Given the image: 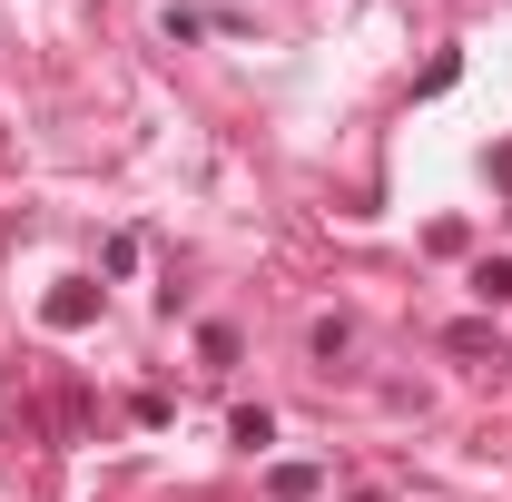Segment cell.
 <instances>
[{"instance_id":"cell-1","label":"cell","mask_w":512,"mask_h":502,"mask_svg":"<svg viewBox=\"0 0 512 502\" xmlns=\"http://www.w3.org/2000/svg\"><path fill=\"white\" fill-rule=\"evenodd\" d=\"M50 325H60V335H79V325H89V315H99V286H89V276H69V286H50Z\"/></svg>"},{"instance_id":"cell-2","label":"cell","mask_w":512,"mask_h":502,"mask_svg":"<svg viewBox=\"0 0 512 502\" xmlns=\"http://www.w3.org/2000/svg\"><path fill=\"white\" fill-rule=\"evenodd\" d=\"M316 483H325L316 463H276V473H266V493H276V502H316Z\"/></svg>"},{"instance_id":"cell-3","label":"cell","mask_w":512,"mask_h":502,"mask_svg":"<svg viewBox=\"0 0 512 502\" xmlns=\"http://www.w3.org/2000/svg\"><path fill=\"white\" fill-rule=\"evenodd\" d=\"M473 296H483V306H512V256H483V266H473Z\"/></svg>"},{"instance_id":"cell-4","label":"cell","mask_w":512,"mask_h":502,"mask_svg":"<svg viewBox=\"0 0 512 502\" xmlns=\"http://www.w3.org/2000/svg\"><path fill=\"white\" fill-rule=\"evenodd\" d=\"M227 434L256 453V443H276V414H266V404H237V414H227Z\"/></svg>"},{"instance_id":"cell-5","label":"cell","mask_w":512,"mask_h":502,"mask_svg":"<svg viewBox=\"0 0 512 502\" xmlns=\"http://www.w3.org/2000/svg\"><path fill=\"white\" fill-rule=\"evenodd\" d=\"M197 355H207V365H237L247 345H237V325H197Z\"/></svg>"},{"instance_id":"cell-6","label":"cell","mask_w":512,"mask_h":502,"mask_svg":"<svg viewBox=\"0 0 512 502\" xmlns=\"http://www.w3.org/2000/svg\"><path fill=\"white\" fill-rule=\"evenodd\" d=\"M306 345H316L325 365H335V355H345V345H355V325H345V315H316V335H306Z\"/></svg>"}]
</instances>
